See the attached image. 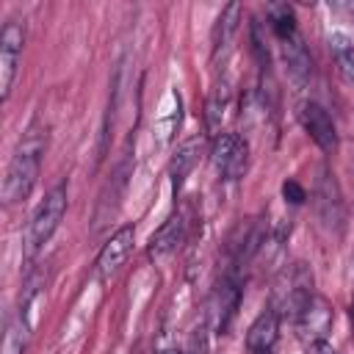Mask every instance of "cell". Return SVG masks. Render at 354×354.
Instances as JSON below:
<instances>
[{"instance_id": "cell-6", "label": "cell", "mask_w": 354, "mask_h": 354, "mask_svg": "<svg viewBox=\"0 0 354 354\" xmlns=\"http://www.w3.org/2000/svg\"><path fill=\"white\" fill-rule=\"evenodd\" d=\"M299 122H301L304 133L318 144V149H324L329 155L337 149V124L321 102H313V100L301 102L299 105Z\"/></svg>"}, {"instance_id": "cell-22", "label": "cell", "mask_w": 354, "mask_h": 354, "mask_svg": "<svg viewBox=\"0 0 354 354\" xmlns=\"http://www.w3.org/2000/svg\"><path fill=\"white\" fill-rule=\"evenodd\" d=\"M351 321H354V301H351Z\"/></svg>"}, {"instance_id": "cell-14", "label": "cell", "mask_w": 354, "mask_h": 354, "mask_svg": "<svg viewBox=\"0 0 354 354\" xmlns=\"http://www.w3.org/2000/svg\"><path fill=\"white\" fill-rule=\"evenodd\" d=\"M241 14H243L241 3H230V6L221 8V14H218V19L213 25V53L224 50L232 41V36L238 30V22H241Z\"/></svg>"}, {"instance_id": "cell-18", "label": "cell", "mask_w": 354, "mask_h": 354, "mask_svg": "<svg viewBox=\"0 0 354 354\" xmlns=\"http://www.w3.org/2000/svg\"><path fill=\"white\" fill-rule=\"evenodd\" d=\"M227 100H230V88H227V83L216 86V91H213L210 100H207V113H205L210 130L218 127V122H221V116H224V108H227Z\"/></svg>"}, {"instance_id": "cell-4", "label": "cell", "mask_w": 354, "mask_h": 354, "mask_svg": "<svg viewBox=\"0 0 354 354\" xmlns=\"http://www.w3.org/2000/svg\"><path fill=\"white\" fill-rule=\"evenodd\" d=\"M210 163L218 180H241L249 166V144L238 133H221L210 147Z\"/></svg>"}, {"instance_id": "cell-7", "label": "cell", "mask_w": 354, "mask_h": 354, "mask_svg": "<svg viewBox=\"0 0 354 354\" xmlns=\"http://www.w3.org/2000/svg\"><path fill=\"white\" fill-rule=\"evenodd\" d=\"M332 321H335V313H332V304L324 299V296H313L304 310L296 315V332L299 337L304 340V346L310 343H318V340H326L329 329H332Z\"/></svg>"}, {"instance_id": "cell-1", "label": "cell", "mask_w": 354, "mask_h": 354, "mask_svg": "<svg viewBox=\"0 0 354 354\" xmlns=\"http://www.w3.org/2000/svg\"><path fill=\"white\" fill-rule=\"evenodd\" d=\"M41 155H44V136L30 127L25 133V138H19L8 169H6V180H3V202L6 205H17L25 202L36 185L39 169H41Z\"/></svg>"}, {"instance_id": "cell-21", "label": "cell", "mask_w": 354, "mask_h": 354, "mask_svg": "<svg viewBox=\"0 0 354 354\" xmlns=\"http://www.w3.org/2000/svg\"><path fill=\"white\" fill-rule=\"evenodd\" d=\"M158 354H185V351H180L177 346H169V348H160Z\"/></svg>"}, {"instance_id": "cell-15", "label": "cell", "mask_w": 354, "mask_h": 354, "mask_svg": "<svg viewBox=\"0 0 354 354\" xmlns=\"http://www.w3.org/2000/svg\"><path fill=\"white\" fill-rule=\"evenodd\" d=\"M28 337H30V318L25 313H17L3 335V348L0 354H25L28 348Z\"/></svg>"}, {"instance_id": "cell-13", "label": "cell", "mask_w": 354, "mask_h": 354, "mask_svg": "<svg viewBox=\"0 0 354 354\" xmlns=\"http://www.w3.org/2000/svg\"><path fill=\"white\" fill-rule=\"evenodd\" d=\"M199 155H202V138H188L177 147L171 163H169V177H171V185L174 191L185 183V177L194 171V166L199 163Z\"/></svg>"}, {"instance_id": "cell-5", "label": "cell", "mask_w": 354, "mask_h": 354, "mask_svg": "<svg viewBox=\"0 0 354 354\" xmlns=\"http://www.w3.org/2000/svg\"><path fill=\"white\" fill-rule=\"evenodd\" d=\"M22 44H25V28L17 19H8L0 30V94L3 100H8L17 72H19V61H22Z\"/></svg>"}, {"instance_id": "cell-20", "label": "cell", "mask_w": 354, "mask_h": 354, "mask_svg": "<svg viewBox=\"0 0 354 354\" xmlns=\"http://www.w3.org/2000/svg\"><path fill=\"white\" fill-rule=\"evenodd\" d=\"M307 354H337V351H335V346L329 340H318V343L307 346Z\"/></svg>"}, {"instance_id": "cell-12", "label": "cell", "mask_w": 354, "mask_h": 354, "mask_svg": "<svg viewBox=\"0 0 354 354\" xmlns=\"http://www.w3.org/2000/svg\"><path fill=\"white\" fill-rule=\"evenodd\" d=\"M279 55H282V64H285V72L290 75V80L304 86L313 75V58H310L304 41H301V36L296 33V36L279 41Z\"/></svg>"}, {"instance_id": "cell-19", "label": "cell", "mask_w": 354, "mask_h": 354, "mask_svg": "<svg viewBox=\"0 0 354 354\" xmlns=\"http://www.w3.org/2000/svg\"><path fill=\"white\" fill-rule=\"evenodd\" d=\"M282 196H285L290 205H301V202L307 199V191H304L296 180H285V183H282Z\"/></svg>"}, {"instance_id": "cell-11", "label": "cell", "mask_w": 354, "mask_h": 354, "mask_svg": "<svg viewBox=\"0 0 354 354\" xmlns=\"http://www.w3.org/2000/svg\"><path fill=\"white\" fill-rule=\"evenodd\" d=\"M133 243H136V230H133L130 224L119 227V230L105 241V246L100 249V254H97V271H100L102 277H111V274L130 257Z\"/></svg>"}, {"instance_id": "cell-17", "label": "cell", "mask_w": 354, "mask_h": 354, "mask_svg": "<svg viewBox=\"0 0 354 354\" xmlns=\"http://www.w3.org/2000/svg\"><path fill=\"white\" fill-rule=\"evenodd\" d=\"M268 28H271V33L277 36V41H285V39H290V36H296L299 33V25H296V14H293V8L290 6H271L268 8Z\"/></svg>"}, {"instance_id": "cell-2", "label": "cell", "mask_w": 354, "mask_h": 354, "mask_svg": "<svg viewBox=\"0 0 354 354\" xmlns=\"http://www.w3.org/2000/svg\"><path fill=\"white\" fill-rule=\"evenodd\" d=\"M313 274L307 271L304 263H293L288 266L277 282H274V290H271V310L279 315V318H290L296 321V315L304 310V304L313 299Z\"/></svg>"}, {"instance_id": "cell-16", "label": "cell", "mask_w": 354, "mask_h": 354, "mask_svg": "<svg viewBox=\"0 0 354 354\" xmlns=\"http://www.w3.org/2000/svg\"><path fill=\"white\" fill-rule=\"evenodd\" d=\"M329 50L335 55L340 77L348 86H354V41L348 36H343V33H329Z\"/></svg>"}, {"instance_id": "cell-3", "label": "cell", "mask_w": 354, "mask_h": 354, "mask_svg": "<svg viewBox=\"0 0 354 354\" xmlns=\"http://www.w3.org/2000/svg\"><path fill=\"white\" fill-rule=\"evenodd\" d=\"M64 213H66V185L61 183V185H55V188L39 202V207H36L30 224H28V235H25V254H28V260H33V257L44 249V243H47V241L53 238V232L58 230Z\"/></svg>"}, {"instance_id": "cell-9", "label": "cell", "mask_w": 354, "mask_h": 354, "mask_svg": "<svg viewBox=\"0 0 354 354\" xmlns=\"http://www.w3.org/2000/svg\"><path fill=\"white\" fill-rule=\"evenodd\" d=\"M279 315L266 307L246 329V351L249 354H274L279 343Z\"/></svg>"}, {"instance_id": "cell-8", "label": "cell", "mask_w": 354, "mask_h": 354, "mask_svg": "<svg viewBox=\"0 0 354 354\" xmlns=\"http://www.w3.org/2000/svg\"><path fill=\"white\" fill-rule=\"evenodd\" d=\"M241 304V282L230 274L221 279V285L216 288L213 299H210V321L216 326V332H227L232 318H235V310Z\"/></svg>"}, {"instance_id": "cell-10", "label": "cell", "mask_w": 354, "mask_h": 354, "mask_svg": "<svg viewBox=\"0 0 354 354\" xmlns=\"http://www.w3.org/2000/svg\"><path fill=\"white\" fill-rule=\"evenodd\" d=\"M185 235H188V218L177 210V213H171V216L152 232L149 246H147V254H149L152 260L169 257L171 252H177V246L185 241Z\"/></svg>"}]
</instances>
